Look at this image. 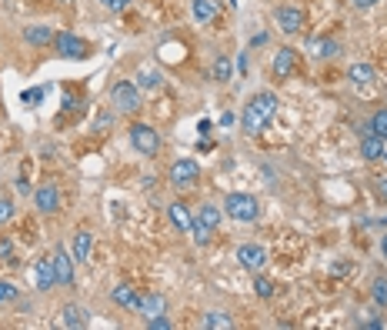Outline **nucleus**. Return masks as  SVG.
<instances>
[{"label": "nucleus", "mask_w": 387, "mask_h": 330, "mask_svg": "<svg viewBox=\"0 0 387 330\" xmlns=\"http://www.w3.org/2000/svg\"><path fill=\"white\" fill-rule=\"evenodd\" d=\"M274 114H277V97H274L271 90H261V94H254V97L247 100L240 124H244V130H247V134L257 137L274 120Z\"/></svg>", "instance_id": "1"}, {"label": "nucleus", "mask_w": 387, "mask_h": 330, "mask_svg": "<svg viewBox=\"0 0 387 330\" xmlns=\"http://www.w3.org/2000/svg\"><path fill=\"white\" fill-rule=\"evenodd\" d=\"M224 214L231 217V220H237V224H254V220L261 217V204H257L254 194L234 191V194H227V200H224Z\"/></svg>", "instance_id": "2"}, {"label": "nucleus", "mask_w": 387, "mask_h": 330, "mask_svg": "<svg viewBox=\"0 0 387 330\" xmlns=\"http://www.w3.org/2000/svg\"><path fill=\"white\" fill-rule=\"evenodd\" d=\"M111 104L117 114H137L140 110V87L131 80H117L111 87Z\"/></svg>", "instance_id": "3"}, {"label": "nucleus", "mask_w": 387, "mask_h": 330, "mask_svg": "<svg viewBox=\"0 0 387 330\" xmlns=\"http://www.w3.org/2000/svg\"><path fill=\"white\" fill-rule=\"evenodd\" d=\"M127 137H131V147H134L140 157H154L160 151V137L151 124H131L127 127Z\"/></svg>", "instance_id": "4"}, {"label": "nucleus", "mask_w": 387, "mask_h": 330, "mask_svg": "<svg viewBox=\"0 0 387 330\" xmlns=\"http://www.w3.org/2000/svg\"><path fill=\"white\" fill-rule=\"evenodd\" d=\"M197 180H200V167L194 157H177L171 164V184L177 191H191V187H197Z\"/></svg>", "instance_id": "5"}, {"label": "nucleus", "mask_w": 387, "mask_h": 330, "mask_svg": "<svg viewBox=\"0 0 387 330\" xmlns=\"http://www.w3.org/2000/svg\"><path fill=\"white\" fill-rule=\"evenodd\" d=\"M50 47L57 50L60 57H67V60H84L87 54H91L87 40H80L77 34H70V30H60V34H54V43H50Z\"/></svg>", "instance_id": "6"}, {"label": "nucleus", "mask_w": 387, "mask_h": 330, "mask_svg": "<svg viewBox=\"0 0 387 330\" xmlns=\"http://www.w3.org/2000/svg\"><path fill=\"white\" fill-rule=\"evenodd\" d=\"M274 23L281 27V34H301V27H304V10L301 7H294V3H281L277 10H274Z\"/></svg>", "instance_id": "7"}, {"label": "nucleus", "mask_w": 387, "mask_h": 330, "mask_svg": "<svg viewBox=\"0 0 387 330\" xmlns=\"http://www.w3.org/2000/svg\"><path fill=\"white\" fill-rule=\"evenodd\" d=\"M237 264H240L244 271L261 273L267 267V251H264L261 244H240V247H237Z\"/></svg>", "instance_id": "8"}, {"label": "nucleus", "mask_w": 387, "mask_h": 330, "mask_svg": "<svg viewBox=\"0 0 387 330\" xmlns=\"http://www.w3.org/2000/svg\"><path fill=\"white\" fill-rule=\"evenodd\" d=\"M134 311L140 313V317H157V313H167V297L164 293H157V291H144V293H137V304H134Z\"/></svg>", "instance_id": "9"}, {"label": "nucleus", "mask_w": 387, "mask_h": 330, "mask_svg": "<svg viewBox=\"0 0 387 330\" xmlns=\"http://www.w3.org/2000/svg\"><path fill=\"white\" fill-rule=\"evenodd\" d=\"M294 67H297V50H294V47H277V50H274V64H271L274 77L287 80L290 74H294Z\"/></svg>", "instance_id": "10"}, {"label": "nucleus", "mask_w": 387, "mask_h": 330, "mask_svg": "<svg viewBox=\"0 0 387 330\" xmlns=\"http://www.w3.org/2000/svg\"><path fill=\"white\" fill-rule=\"evenodd\" d=\"M50 260H54V277H57L60 287H70L74 284V260L67 257V251L64 247H54V253H50Z\"/></svg>", "instance_id": "11"}, {"label": "nucleus", "mask_w": 387, "mask_h": 330, "mask_svg": "<svg viewBox=\"0 0 387 330\" xmlns=\"http://www.w3.org/2000/svg\"><path fill=\"white\" fill-rule=\"evenodd\" d=\"M34 204H37L40 214H57L60 211V191L54 184H40L34 191Z\"/></svg>", "instance_id": "12"}, {"label": "nucleus", "mask_w": 387, "mask_h": 330, "mask_svg": "<svg viewBox=\"0 0 387 330\" xmlns=\"http://www.w3.org/2000/svg\"><path fill=\"white\" fill-rule=\"evenodd\" d=\"M191 14H194V23L211 27L214 20L220 17V0H191Z\"/></svg>", "instance_id": "13"}, {"label": "nucleus", "mask_w": 387, "mask_h": 330, "mask_svg": "<svg viewBox=\"0 0 387 330\" xmlns=\"http://www.w3.org/2000/svg\"><path fill=\"white\" fill-rule=\"evenodd\" d=\"M60 324L70 327V330H84L91 324V313L84 311L80 304H64V307H60Z\"/></svg>", "instance_id": "14"}, {"label": "nucleus", "mask_w": 387, "mask_h": 330, "mask_svg": "<svg viewBox=\"0 0 387 330\" xmlns=\"http://www.w3.org/2000/svg\"><path fill=\"white\" fill-rule=\"evenodd\" d=\"M23 43H30V47H50L54 43V30L47 23H27L23 27Z\"/></svg>", "instance_id": "15"}, {"label": "nucleus", "mask_w": 387, "mask_h": 330, "mask_svg": "<svg viewBox=\"0 0 387 330\" xmlns=\"http://www.w3.org/2000/svg\"><path fill=\"white\" fill-rule=\"evenodd\" d=\"M167 217H171V224H174L180 233H191V227H194V211L187 207V204L174 200V204L167 207Z\"/></svg>", "instance_id": "16"}, {"label": "nucleus", "mask_w": 387, "mask_h": 330, "mask_svg": "<svg viewBox=\"0 0 387 330\" xmlns=\"http://www.w3.org/2000/svg\"><path fill=\"white\" fill-rule=\"evenodd\" d=\"M308 50H310V57H317V60H330V57H337L341 43H337L334 37H310Z\"/></svg>", "instance_id": "17"}, {"label": "nucleus", "mask_w": 387, "mask_h": 330, "mask_svg": "<svg viewBox=\"0 0 387 330\" xmlns=\"http://www.w3.org/2000/svg\"><path fill=\"white\" fill-rule=\"evenodd\" d=\"M361 157H364V160H384L387 140H381L377 134H364V140H361Z\"/></svg>", "instance_id": "18"}, {"label": "nucleus", "mask_w": 387, "mask_h": 330, "mask_svg": "<svg viewBox=\"0 0 387 330\" xmlns=\"http://www.w3.org/2000/svg\"><path fill=\"white\" fill-rule=\"evenodd\" d=\"M91 253H94V233L77 231L74 233V264H87Z\"/></svg>", "instance_id": "19"}, {"label": "nucleus", "mask_w": 387, "mask_h": 330, "mask_svg": "<svg viewBox=\"0 0 387 330\" xmlns=\"http://www.w3.org/2000/svg\"><path fill=\"white\" fill-rule=\"evenodd\" d=\"M34 277H37V291H50V287L57 284V277H54V260H50V257H40L37 264H34Z\"/></svg>", "instance_id": "20"}, {"label": "nucleus", "mask_w": 387, "mask_h": 330, "mask_svg": "<svg viewBox=\"0 0 387 330\" xmlns=\"http://www.w3.org/2000/svg\"><path fill=\"white\" fill-rule=\"evenodd\" d=\"M137 287L134 284H117L114 291H111V300H114L117 307H124V311H134V304H137Z\"/></svg>", "instance_id": "21"}, {"label": "nucleus", "mask_w": 387, "mask_h": 330, "mask_svg": "<svg viewBox=\"0 0 387 330\" xmlns=\"http://www.w3.org/2000/svg\"><path fill=\"white\" fill-rule=\"evenodd\" d=\"M348 80L350 84H361V87H368L377 80V70L370 67V64H350L348 67Z\"/></svg>", "instance_id": "22"}, {"label": "nucleus", "mask_w": 387, "mask_h": 330, "mask_svg": "<svg viewBox=\"0 0 387 330\" xmlns=\"http://www.w3.org/2000/svg\"><path fill=\"white\" fill-rule=\"evenodd\" d=\"M197 220L204 224V227H211V231H217L220 227V220H224V211L217 207V204H204V207H197Z\"/></svg>", "instance_id": "23"}, {"label": "nucleus", "mask_w": 387, "mask_h": 330, "mask_svg": "<svg viewBox=\"0 0 387 330\" xmlns=\"http://www.w3.org/2000/svg\"><path fill=\"white\" fill-rule=\"evenodd\" d=\"M200 327H207V330H231L234 320H231V313H224V311H207L204 317H200Z\"/></svg>", "instance_id": "24"}, {"label": "nucleus", "mask_w": 387, "mask_h": 330, "mask_svg": "<svg viewBox=\"0 0 387 330\" xmlns=\"http://www.w3.org/2000/svg\"><path fill=\"white\" fill-rule=\"evenodd\" d=\"M211 77L217 80V84H227V80L234 77V74H231V57H224V54H220V57L214 60V67H211Z\"/></svg>", "instance_id": "25"}, {"label": "nucleus", "mask_w": 387, "mask_h": 330, "mask_svg": "<svg viewBox=\"0 0 387 330\" xmlns=\"http://www.w3.org/2000/svg\"><path fill=\"white\" fill-rule=\"evenodd\" d=\"M254 291H257V297H261V300H271L277 287H274V280H271V277L257 273V277H254Z\"/></svg>", "instance_id": "26"}, {"label": "nucleus", "mask_w": 387, "mask_h": 330, "mask_svg": "<svg viewBox=\"0 0 387 330\" xmlns=\"http://www.w3.org/2000/svg\"><path fill=\"white\" fill-rule=\"evenodd\" d=\"M370 300H374L377 307H387V273L370 284Z\"/></svg>", "instance_id": "27"}, {"label": "nucleus", "mask_w": 387, "mask_h": 330, "mask_svg": "<svg viewBox=\"0 0 387 330\" xmlns=\"http://www.w3.org/2000/svg\"><path fill=\"white\" fill-rule=\"evenodd\" d=\"M368 134H377L381 140H387V110H377V114L370 117L368 124Z\"/></svg>", "instance_id": "28"}, {"label": "nucleus", "mask_w": 387, "mask_h": 330, "mask_svg": "<svg viewBox=\"0 0 387 330\" xmlns=\"http://www.w3.org/2000/svg\"><path fill=\"white\" fill-rule=\"evenodd\" d=\"M191 233H194V240H197V247H207V244H211V227H204V224H200V220H197V217H194V227H191Z\"/></svg>", "instance_id": "29"}, {"label": "nucleus", "mask_w": 387, "mask_h": 330, "mask_svg": "<svg viewBox=\"0 0 387 330\" xmlns=\"http://www.w3.org/2000/svg\"><path fill=\"white\" fill-rule=\"evenodd\" d=\"M160 84H164V77H160V70H154V67L140 74V87H144V90H157Z\"/></svg>", "instance_id": "30"}, {"label": "nucleus", "mask_w": 387, "mask_h": 330, "mask_svg": "<svg viewBox=\"0 0 387 330\" xmlns=\"http://www.w3.org/2000/svg\"><path fill=\"white\" fill-rule=\"evenodd\" d=\"M20 293H17V287L14 284H7V280H0V307H7V304H14Z\"/></svg>", "instance_id": "31"}, {"label": "nucleus", "mask_w": 387, "mask_h": 330, "mask_svg": "<svg viewBox=\"0 0 387 330\" xmlns=\"http://www.w3.org/2000/svg\"><path fill=\"white\" fill-rule=\"evenodd\" d=\"M147 327H151V330H171L174 324H171V317H167V313H157V317H151V320H147Z\"/></svg>", "instance_id": "32"}, {"label": "nucleus", "mask_w": 387, "mask_h": 330, "mask_svg": "<svg viewBox=\"0 0 387 330\" xmlns=\"http://www.w3.org/2000/svg\"><path fill=\"white\" fill-rule=\"evenodd\" d=\"M14 217V200H7V197H0V224H7Z\"/></svg>", "instance_id": "33"}, {"label": "nucleus", "mask_w": 387, "mask_h": 330, "mask_svg": "<svg viewBox=\"0 0 387 330\" xmlns=\"http://www.w3.org/2000/svg\"><path fill=\"white\" fill-rule=\"evenodd\" d=\"M131 3H134V0H107L104 7H107V10H114V14H120V10H127Z\"/></svg>", "instance_id": "34"}, {"label": "nucleus", "mask_w": 387, "mask_h": 330, "mask_svg": "<svg viewBox=\"0 0 387 330\" xmlns=\"http://www.w3.org/2000/svg\"><path fill=\"white\" fill-rule=\"evenodd\" d=\"M374 194H377V197H381V200L387 204V177H381V180H374Z\"/></svg>", "instance_id": "35"}, {"label": "nucleus", "mask_w": 387, "mask_h": 330, "mask_svg": "<svg viewBox=\"0 0 387 330\" xmlns=\"http://www.w3.org/2000/svg\"><path fill=\"white\" fill-rule=\"evenodd\" d=\"M111 117H114V114H104V117H100V120H97V127H94L97 134H104V130H107V124H111Z\"/></svg>", "instance_id": "36"}, {"label": "nucleus", "mask_w": 387, "mask_h": 330, "mask_svg": "<svg viewBox=\"0 0 387 330\" xmlns=\"http://www.w3.org/2000/svg\"><path fill=\"white\" fill-rule=\"evenodd\" d=\"M374 3H381V0H354V7H357V10H370Z\"/></svg>", "instance_id": "37"}, {"label": "nucleus", "mask_w": 387, "mask_h": 330, "mask_svg": "<svg viewBox=\"0 0 387 330\" xmlns=\"http://www.w3.org/2000/svg\"><path fill=\"white\" fill-rule=\"evenodd\" d=\"M14 253V244L10 240H0V257H10Z\"/></svg>", "instance_id": "38"}, {"label": "nucleus", "mask_w": 387, "mask_h": 330, "mask_svg": "<svg viewBox=\"0 0 387 330\" xmlns=\"http://www.w3.org/2000/svg\"><path fill=\"white\" fill-rule=\"evenodd\" d=\"M40 97H44V90H27V94H23L27 104H34V100H40Z\"/></svg>", "instance_id": "39"}, {"label": "nucleus", "mask_w": 387, "mask_h": 330, "mask_svg": "<svg viewBox=\"0 0 387 330\" xmlns=\"http://www.w3.org/2000/svg\"><path fill=\"white\" fill-rule=\"evenodd\" d=\"M17 191H20V194H30V184H27V177H20V180H17Z\"/></svg>", "instance_id": "40"}, {"label": "nucleus", "mask_w": 387, "mask_h": 330, "mask_svg": "<svg viewBox=\"0 0 387 330\" xmlns=\"http://www.w3.org/2000/svg\"><path fill=\"white\" fill-rule=\"evenodd\" d=\"M381 253H384V257H387V233H384V237H381Z\"/></svg>", "instance_id": "41"}, {"label": "nucleus", "mask_w": 387, "mask_h": 330, "mask_svg": "<svg viewBox=\"0 0 387 330\" xmlns=\"http://www.w3.org/2000/svg\"><path fill=\"white\" fill-rule=\"evenodd\" d=\"M64 3H74V0H64Z\"/></svg>", "instance_id": "42"}, {"label": "nucleus", "mask_w": 387, "mask_h": 330, "mask_svg": "<svg viewBox=\"0 0 387 330\" xmlns=\"http://www.w3.org/2000/svg\"><path fill=\"white\" fill-rule=\"evenodd\" d=\"M100 3H107V0H100Z\"/></svg>", "instance_id": "43"}]
</instances>
